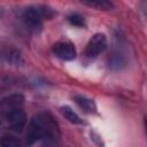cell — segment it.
I'll return each mask as SVG.
<instances>
[{
	"label": "cell",
	"mask_w": 147,
	"mask_h": 147,
	"mask_svg": "<svg viewBox=\"0 0 147 147\" xmlns=\"http://www.w3.org/2000/svg\"><path fill=\"white\" fill-rule=\"evenodd\" d=\"M69 22L76 26H83L84 25V17L78 14H72L69 16Z\"/></svg>",
	"instance_id": "7c38bea8"
},
{
	"label": "cell",
	"mask_w": 147,
	"mask_h": 147,
	"mask_svg": "<svg viewBox=\"0 0 147 147\" xmlns=\"http://www.w3.org/2000/svg\"><path fill=\"white\" fill-rule=\"evenodd\" d=\"M5 118L7 119L9 127L14 131H22V129H24L26 124V116L23 109H17L5 116Z\"/></svg>",
	"instance_id": "8992f818"
},
{
	"label": "cell",
	"mask_w": 147,
	"mask_h": 147,
	"mask_svg": "<svg viewBox=\"0 0 147 147\" xmlns=\"http://www.w3.org/2000/svg\"><path fill=\"white\" fill-rule=\"evenodd\" d=\"M3 56L10 62H20V59H21V55L17 52H13L11 49H7L3 53Z\"/></svg>",
	"instance_id": "8fae6325"
},
{
	"label": "cell",
	"mask_w": 147,
	"mask_h": 147,
	"mask_svg": "<svg viewBox=\"0 0 147 147\" xmlns=\"http://www.w3.org/2000/svg\"><path fill=\"white\" fill-rule=\"evenodd\" d=\"M107 47V38L103 33H95L85 47V54L88 57H94L101 54Z\"/></svg>",
	"instance_id": "277c9868"
},
{
	"label": "cell",
	"mask_w": 147,
	"mask_h": 147,
	"mask_svg": "<svg viewBox=\"0 0 147 147\" xmlns=\"http://www.w3.org/2000/svg\"><path fill=\"white\" fill-rule=\"evenodd\" d=\"M53 15V10L46 6H31L24 9L22 18L26 26H29L31 30L38 31L42 26V20L51 18Z\"/></svg>",
	"instance_id": "7a4b0ae2"
},
{
	"label": "cell",
	"mask_w": 147,
	"mask_h": 147,
	"mask_svg": "<svg viewBox=\"0 0 147 147\" xmlns=\"http://www.w3.org/2000/svg\"><path fill=\"white\" fill-rule=\"evenodd\" d=\"M84 5H87L90 7H95L102 10H109L114 7L113 2L107 1V0H93V1H84Z\"/></svg>",
	"instance_id": "30bf717a"
},
{
	"label": "cell",
	"mask_w": 147,
	"mask_h": 147,
	"mask_svg": "<svg viewBox=\"0 0 147 147\" xmlns=\"http://www.w3.org/2000/svg\"><path fill=\"white\" fill-rule=\"evenodd\" d=\"M75 100H76L77 105H78L83 110H85L86 113H94V111L96 110V107H95L93 100L87 99L86 96L77 95V96H75Z\"/></svg>",
	"instance_id": "52a82bcc"
},
{
	"label": "cell",
	"mask_w": 147,
	"mask_h": 147,
	"mask_svg": "<svg viewBox=\"0 0 147 147\" xmlns=\"http://www.w3.org/2000/svg\"><path fill=\"white\" fill-rule=\"evenodd\" d=\"M0 147H21V142L15 136L5 134L0 139Z\"/></svg>",
	"instance_id": "ba28073f"
},
{
	"label": "cell",
	"mask_w": 147,
	"mask_h": 147,
	"mask_svg": "<svg viewBox=\"0 0 147 147\" xmlns=\"http://www.w3.org/2000/svg\"><path fill=\"white\" fill-rule=\"evenodd\" d=\"M61 111H62L63 116H64L68 121H70L71 123H75V124H82V123H83V121L80 119V117H79L70 107L64 106V107L61 108Z\"/></svg>",
	"instance_id": "9c48e42d"
},
{
	"label": "cell",
	"mask_w": 147,
	"mask_h": 147,
	"mask_svg": "<svg viewBox=\"0 0 147 147\" xmlns=\"http://www.w3.org/2000/svg\"><path fill=\"white\" fill-rule=\"evenodd\" d=\"M55 56L61 60H74L76 57V48L69 41H57L52 48Z\"/></svg>",
	"instance_id": "5b68a950"
},
{
	"label": "cell",
	"mask_w": 147,
	"mask_h": 147,
	"mask_svg": "<svg viewBox=\"0 0 147 147\" xmlns=\"http://www.w3.org/2000/svg\"><path fill=\"white\" fill-rule=\"evenodd\" d=\"M57 125L52 116H49L48 114H40L34 116L28 125L26 142L29 145H32L40 139L54 140L57 138Z\"/></svg>",
	"instance_id": "6da1fadb"
},
{
	"label": "cell",
	"mask_w": 147,
	"mask_h": 147,
	"mask_svg": "<svg viewBox=\"0 0 147 147\" xmlns=\"http://www.w3.org/2000/svg\"><path fill=\"white\" fill-rule=\"evenodd\" d=\"M23 103H24V96L22 94L17 93L5 96L0 101V114L5 117L17 109H22Z\"/></svg>",
	"instance_id": "3957f363"
}]
</instances>
